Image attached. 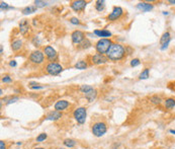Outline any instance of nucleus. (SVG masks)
<instances>
[{
  "instance_id": "1",
  "label": "nucleus",
  "mask_w": 175,
  "mask_h": 149,
  "mask_svg": "<svg viewBox=\"0 0 175 149\" xmlns=\"http://www.w3.org/2000/svg\"><path fill=\"white\" fill-rule=\"evenodd\" d=\"M125 54H126V49L124 48V46L118 43H113L107 51L106 57L111 61H118L124 58Z\"/></svg>"
},
{
  "instance_id": "2",
  "label": "nucleus",
  "mask_w": 175,
  "mask_h": 149,
  "mask_svg": "<svg viewBox=\"0 0 175 149\" xmlns=\"http://www.w3.org/2000/svg\"><path fill=\"white\" fill-rule=\"evenodd\" d=\"M112 44L113 43L110 39H100L95 45V49H96L98 54L104 55L107 53V51L109 50Z\"/></svg>"
},
{
  "instance_id": "3",
  "label": "nucleus",
  "mask_w": 175,
  "mask_h": 149,
  "mask_svg": "<svg viewBox=\"0 0 175 149\" xmlns=\"http://www.w3.org/2000/svg\"><path fill=\"white\" fill-rule=\"evenodd\" d=\"M91 131L95 137H102L107 132V126L104 122L99 121V122H96L92 125Z\"/></svg>"
},
{
  "instance_id": "4",
  "label": "nucleus",
  "mask_w": 175,
  "mask_h": 149,
  "mask_svg": "<svg viewBox=\"0 0 175 149\" xmlns=\"http://www.w3.org/2000/svg\"><path fill=\"white\" fill-rule=\"evenodd\" d=\"M73 117H74V119L77 121L78 124H80V125L84 124L85 121H86V117H87L86 109L83 108V107L77 108L76 110L73 112Z\"/></svg>"
},
{
  "instance_id": "5",
  "label": "nucleus",
  "mask_w": 175,
  "mask_h": 149,
  "mask_svg": "<svg viewBox=\"0 0 175 149\" xmlns=\"http://www.w3.org/2000/svg\"><path fill=\"white\" fill-rule=\"evenodd\" d=\"M46 71L50 75H59L63 71V67L57 62H50L46 65Z\"/></svg>"
},
{
  "instance_id": "6",
  "label": "nucleus",
  "mask_w": 175,
  "mask_h": 149,
  "mask_svg": "<svg viewBox=\"0 0 175 149\" xmlns=\"http://www.w3.org/2000/svg\"><path fill=\"white\" fill-rule=\"evenodd\" d=\"M29 61L33 64H42L45 61V55L42 51L39 50H35L33 52H31V54L29 55Z\"/></svg>"
},
{
  "instance_id": "7",
  "label": "nucleus",
  "mask_w": 175,
  "mask_h": 149,
  "mask_svg": "<svg viewBox=\"0 0 175 149\" xmlns=\"http://www.w3.org/2000/svg\"><path fill=\"white\" fill-rule=\"evenodd\" d=\"M123 13H124V10H123L122 7L114 6L112 8V11H111V12L108 14V16H107V19L110 21H116V19L120 18V17L123 15Z\"/></svg>"
},
{
  "instance_id": "8",
  "label": "nucleus",
  "mask_w": 175,
  "mask_h": 149,
  "mask_svg": "<svg viewBox=\"0 0 175 149\" xmlns=\"http://www.w3.org/2000/svg\"><path fill=\"white\" fill-rule=\"evenodd\" d=\"M44 53H45L46 57H47L50 62H53V61H55L57 59L58 54L56 52V50L52 46H46L44 48Z\"/></svg>"
},
{
  "instance_id": "9",
  "label": "nucleus",
  "mask_w": 175,
  "mask_h": 149,
  "mask_svg": "<svg viewBox=\"0 0 175 149\" xmlns=\"http://www.w3.org/2000/svg\"><path fill=\"white\" fill-rule=\"evenodd\" d=\"M87 5L86 1H83V0H76V1H72L70 3V7L73 9L74 11H82L85 9Z\"/></svg>"
},
{
  "instance_id": "10",
  "label": "nucleus",
  "mask_w": 175,
  "mask_h": 149,
  "mask_svg": "<svg viewBox=\"0 0 175 149\" xmlns=\"http://www.w3.org/2000/svg\"><path fill=\"white\" fill-rule=\"evenodd\" d=\"M73 44H81L85 40V35L81 31H74L71 35Z\"/></svg>"
},
{
  "instance_id": "11",
  "label": "nucleus",
  "mask_w": 175,
  "mask_h": 149,
  "mask_svg": "<svg viewBox=\"0 0 175 149\" xmlns=\"http://www.w3.org/2000/svg\"><path fill=\"white\" fill-rule=\"evenodd\" d=\"M91 61H92V63L95 65H101L107 62V57H104V55H101L97 53V54H95L94 56L92 57Z\"/></svg>"
},
{
  "instance_id": "12",
  "label": "nucleus",
  "mask_w": 175,
  "mask_h": 149,
  "mask_svg": "<svg viewBox=\"0 0 175 149\" xmlns=\"http://www.w3.org/2000/svg\"><path fill=\"white\" fill-rule=\"evenodd\" d=\"M62 118V112H58V111H52L46 116L45 120L47 121H57Z\"/></svg>"
},
{
  "instance_id": "13",
  "label": "nucleus",
  "mask_w": 175,
  "mask_h": 149,
  "mask_svg": "<svg viewBox=\"0 0 175 149\" xmlns=\"http://www.w3.org/2000/svg\"><path fill=\"white\" fill-rule=\"evenodd\" d=\"M68 107H69V102L62 99V100H58V102L55 104V106H54V108H55V111L62 112V111L66 110Z\"/></svg>"
},
{
  "instance_id": "14",
  "label": "nucleus",
  "mask_w": 175,
  "mask_h": 149,
  "mask_svg": "<svg viewBox=\"0 0 175 149\" xmlns=\"http://www.w3.org/2000/svg\"><path fill=\"white\" fill-rule=\"evenodd\" d=\"M31 29V25L27 19H21L20 23H19V31H20L21 35H25L27 31Z\"/></svg>"
},
{
  "instance_id": "15",
  "label": "nucleus",
  "mask_w": 175,
  "mask_h": 149,
  "mask_svg": "<svg viewBox=\"0 0 175 149\" xmlns=\"http://www.w3.org/2000/svg\"><path fill=\"white\" fill-rule=\"evenodd\" d=\"M137 8L140 9L143 12H148V11H151L153 8H154V5L151 4V3H147V2H140L138 5H137Z\"/></svg>"
},
{
  "instance_id": "16",
  "label": "nucleus",
  "mask_w": 175,
  "mask_h": 149,
  "mask_svg": "<svg viewBox=\"0 0 175 149\" xmlns=\"http://www.w3.org/2000/svg\"><path fill=\"white\" fill-rule=\"evenodd\" d=\"M94 35H96L97 37L101 38V39H108L111 37V33L106 29H95Z\"/></svg>"
},
{
  "instance_id": "17",
  "label": "nucleus",
  "mask_w": 175,
  "mask_h": 149,
  "mask_svg": "<svg viewBox=\"0 0 175 149\" xmlns=\"http://www.w3.org/2000/svg\"><path fill=\"white\" fill-rule=\"evenodd\" d=\"M84 95H85V98L88 100V103H92L93 100H94L95 98H96V96H97V91L95 90L94 88H92L91 90H89L88 92H86V93H84Z\"/></svg>"
},
{
  "instance_id": "18",
  "label": "nucleus",
  "mask_w": 175,
  "mask_h": 149,
  "mask_svg": "<svg viewBox=\"0 0 175 149\" xmlns=\"http://www.w3.org/2000/svg\"><path fill=\"white\" fill-rule=\"evenodd\" d=\"M164 107L167 110H172L175 107V98L173 97H168L164 100Z\"/></svg>"
},
{
  "instance_id": "19",
  "label": "nucleus",
  "mask_w": 175,
  "mask_h": 149,
  "mask_svg": "<svg viewBox=\"0 0 175 149\" xmlns=\"http://www.w3.org/2000/svg\"><path fill=\"white\" fill-rule=\"evenodd\" d=\"M22 47V41L21 40H14V41L11 43V49L13 51H18Z\"/></svg>"
},
{
  "instance_id": "20",
  "label": "nucleus",
  "mask_w": 175,
  "mask_h": 149,
  "mask_svg": "<svg viewBox=\"0 0 175 149\" xmlns=\"http://www.w3.org/2000/svg\"><path fill=\"white\" fill-rule=\"evenodd\" d=\"M63 144H64L66 147H68V148H72V147H74L75 145H76V141L73 140V139L67 138L63 141Z\"/></svg>"
},
{
  "instance_id": "21",
  "label": "nucleus",
  "mask_w": 175,
  "mask_h": 149,
  "mask_svg": "<svg viewBox=\"0 0 175 149\" xmlns=\"http://www.w3.org/2000/svg\"><path fill=\"white\" fill-rule=\"evenodd\" d=\"M37 7L35 6H27V7H25V8L22 9V13L23 14H31V13H33V12H35L37 11Z\"/></svg>"
},
{
  "instance_id": "22",
  "label": "nucleus",
  "mask_w": 175,
  "mask_h": 149,
  "mask_svg": "<svg viewBox=\"0 0 175 149\" xmlns=\"http://www.w3.org/2000/svg\"><path fill=\"white\" fill-rule=\"evenodd\" d=\"M150 102L152 103V104L159 106V105L162 104V98H161L160 96H158V95H153V96L150 97Z\"/></svg>"
},
{
  "instance_id": "23",
  "label": "nucleus",
  "mask_w": 175,
  "mask_h": 149,
  "mask_svg": "<svg viewBox=\"0 0 175 149\" xmlns=\"http://www.w3.org/2000/svg\"><path fill=\"white\" fill-rule=\"evenodd\" d=\"M75 68L79 69V70H84V69L87 68V63L85 62V61H83V60L78 61V62L75 64Z\"/></svg>"
},
{
  "instance_id": "24",
  "label": "nucleus",
  "mask_w": 175,
  "mask_h": 149,
  "mask_svg": "<svg viewBox=\"0 0 175 149\" xmlns=\"http://www.w3.org/2000/svg\"><path fill=\"white\" fill-rule=\"evenodd\" d=\"M104 3H105V1H103V0H98V1H96L95 9H96L97 11H99V12H101V11L104 9Z\"/></svg>"
},
{
  "instance_id": "25",
  "label": "nucleus",
  "mask_w": 175,
  "mask_h": 149,
  "mask_svg": "<svg viewBox=\"0 0 175 149\" xmlns=\"http://www.w3.org/2000/svg\"><path fill=\"white\" fill-rule=\"evenodd\" d=\"M149 72H150V69L148 68H145L144 70L141 72L140 76H139V78L141 79V80H145V79H148L149 78Z\"/></svg>"
},
{
  "instance_id": "26",
  "label": "nucleus",
  "mask_w": 175,
  "mask_h": 149,
  "mask_svg": "<svg viewBox=\"0 0 175 149\" xmlns=\"http://www.w3.org/2000/svg\"><path fill=\"white\" fill-rule=\"evenodd\" d=\"M171 38H170V33H168V31H166V33H163V36L161 37V40H160V43L161 45H163V44H165L166 42L170 41Z\"/></svg>"
},
{
  "instance_id": "27",
  "label": "nucleus",
  "mask_w": 175,
  "mask_h": 149,
  "mask_svg": "<svg viewBox=\"0 0 175 149\" xmlns=\"http://www.w3.org/2000/svg\"><path fill=\"white\" fill-rule=\"evenodd\" d=\"M93 87L92 86H90V85H87V84H84V85H81L80 86V91L81 92H83V93H86V92H88L89 90H91Z\"/></svg>"
},
{
  "instance_id": "28",
  "label": "nucleus",
  "mask_w": 175,
  "mask_h": 149,
  "mask_svg": "<svg viewBox=\"0 0 175 149\" xmlns=\"http://www.w3.org/2000/svg\"><path fill=\"white\" fill-rule=\"evenodd\" d=\"M48 5V2H46V1H41V0H35V6L37 7H45Z\"/></svg>"
},
{
  "instance_id": "29",
  "label": "nucleus",
  "mask_w": 175,
  "mask_h": 149,
  "mask_svg": "<svg viewBox=\"0 0 175 149\" xmlns=\"http://www.w3.org/2000/svg\"><path fill=\"white\" fill-rule=\"evenodd\" d=\"M90 46H91L90 41H89V40H87V39H85L84 41L81 43V48H82V49H87V48H89Z\"/></svg>"
},
{
  "instance_id": "30",
  "label": "nucleus",
  "mask_w": 175,
  "mask_h": 149,
  "mask_svg": "<svg viewBox=\"0 0 175 149\" xmlns=\"http://www.w3.org/2000/svg\"><path fill=\"white\" fill-rule=\"evenodd\" d=\"M29 87H31V89H43V88H45V86L37 84L35 82H31V83H29Z\"/></svg>"
},
{
  "instance_id": "31",
  "label": "nucleus",
  "mask_w": 175,
  "mask_h": 149,
  "mask_svg": "<svg viewBox=\"0 0 175 149\" xmlns=\"http://www.w3.org/2000/svg\"><path fill=\"white\" fill-rule=\"evenodd\" d=\"M47 134L46 133H42V134H39V136L37 137V142H43V141H45L46 139H47Z\"/></svg>"
},
{
  "instance_id": "32",
  "label": "nucleus",
  "mask_w": 175,
  "mask_h": 149,
  "mask_svg": "<svg viewBox=\"0 0 175 149\" xmlns=\"http://www.w3.org/2000/svg\"><path fill=\"white\" fill-rule=\"evenodd\" d=\"M140 64H141V62H140V60H139L138 58H135V59H133V60L131 61V66H132V67H137V66H139Z\"/></svg>"
},
{
  "instance_id": "33",
  "label": "nucleus",
  "mask_w": 175,
  "mask_h": 149,
  "mask_svg": "<svg viewBox=\"0 0 175 149\" xmlns=\"http://www.w3.org/2000/svg\"><path fill=\"white\" fill-rule=\"evenodd\" d=\"M11 81H12V79H11V77L9 76V75H4L2 78V82L4 83H10Z\"/></svg>"
},
{
  "instance_id": "34",
  "label": "nucleus",
  "mask_w": 175,
  "mask_h": 149,
  "mask_svg": "<svg viewBox=\"0 0 175 149\" xmlns=\"http://www.w3.org/2000/svg\"><path fill=\"white\" fill-rule=\"evenodd\" d=\"M0 8H1V10H3V9L11 8V7H9V5L7 4L6 2H3V1H1V2H0Z\"/></svg>"
},
{
  "instance_id": "35",
  "label": "nucleus",
  "mask_w": 175,
  "mask_h": 149,
  "mask_svg": "<svg viewBox=\"0 0 175 149\" xmlns=\"http://www.w3.org/2000/svg\"><path fill=\"white\" fill-rule=\"evenodd\" d=\"M70 23H72V25H80V21H79L77 17H72V18L70 19Z\"/></svg>"
},
{
  "instance_id": "36",
  "label": "nucleus",
  "mask_w": 175,
  "mask_h": 149,
  "mask_svg": "<svg viewBox=\"0 0 175 149\" xmlns=\"http://www.w3.org/2000/svg\"><path fill=\"white\" fill-rule=\"evenodd\" d=\"M17 100H18V97H17V96H14V97H12V98H10V99H8V100H7V105L13 104V103L17 102Z\"/></svg>"
},
{
  "instance_id": "37",
  "label": "nucleus",
  "mask_w": 175,
  "mask_h": 149,
  "mask_svg": "<svg viewBox=\"0 0 175 149\" xmlns=\"http://www.w3.org/2000/svg\"><path fill=\"white\" fill-rule=\"evenodd\" d=\"M0 149H6V145H5L4 141H0Z\"/></svg>"
},
{
  "instance_id": "38",
  "label": "nucleus",
  "mask_w": 175,
  "mask_h": 149,
  "mask_svg": "<svg viewBox=\"0 0 175 149\" xmlns=\"http://www.w3.org/2000/svg\"><path fill=\"white\" fill-rule=\"evenodd\" d=\"M9 65H10L11 67H16V65H17V63L15 62L14 60H11L10 62H9Z\"/></svg>"
},
{
  "instance_id": "39",
  "label": "nucleus",
  "mask_w": 175,
  "mask_h": 149,
  "mask_svg": "<svg viewBox=\"0 0 175 149\" xmlns=\"http://www.w3.org/2000/svg\"><path fill=\"white\" fill-rule=\"evenodd\" d=\"M168 3H170V4H172V5H174V4H175V0H169Z\"/></svg>"
},
{
  "instance_id": "40",
  "label": "nucleus",
  "mask_w": 175,
  "mask_h": 149,
  "mask_svg": "<svg viewBox=\"0 0 175 149\" xmlns=\"http://www.w3.org/2000/svg\"><path fill=\"white\" fill-rule=\"evenodd\" d=\"M169 132H170V133H171V134L175 135V130H172V129H171V130H169Z\"/></svg>"
},
{
  "instance_id": "41",
  "label": "nucleus",
  "mask_w": 175,
  "mask_h": 149,
  "mask_svg": "<svg viewBox=\"0 0 175 149\" xmlns=\"http://www.w3.org/2000/svg\"><path fill=\"white\" fill-rule=\"evenodd\" d=\"M0 53H1V54H3V47H2V46L0 47Z\"/></svg>"
},
{
  "instance_id": "42",
  "label": "nucleus",
  "mask_w": 175,
  "mask_h": 149,
  "mask_svg": "<svg viewBox=\"0 0 175 149\" xmlns=\"http://www.w3.org/2000/svg\"><path fill=\"white\" fill-rule=\"evenodd\" d=\"M163 14H164V15H168L169 12H168V11H163Z\"/></svg>"
},
{
  "instance_id": "43",
  "label": "nucleus",
  "mask_w": 175,
  "mask_h": 149,
  "mask_svg": "<svg viewBox=\"0 0 175 149\" xmlns=\"http://www.w3.org/2000/svg\"><path fill=\"white\" fill-rule=\"evenodd\" d=\"M35 149H45V148H43V147H37V148H35Z\"/></svg>"
},
{
  "instance_id": "44",
  "label": "nucleus",
  "mask_w": 175,
  "mask_h": 149,
  "mask_svg": "<svg viewBox=\"0 0 175 149\" xmlns=\"http://www.w3.org/2000/svg\"><path fill=\"white\" fill-rule=\"evenodd\" d=\"M60 149H65V148H60Z\"/></svg>"
}]
</instances>
